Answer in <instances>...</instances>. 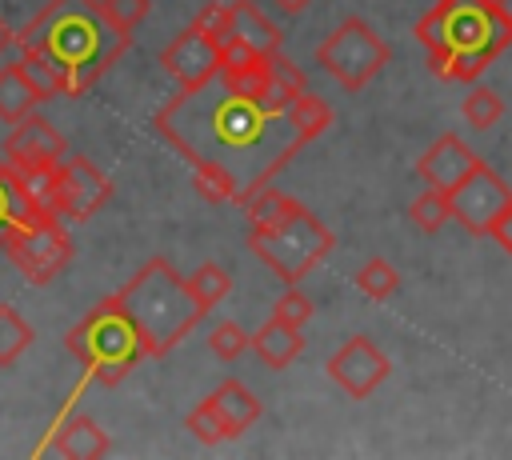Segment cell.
I'll return each mask as SVG.
<instances>
[{
	"mask_svg": "<svg viewBox=\"0 0 512 460\" xmlns=\"http://www.w3.org/2000/svg\"><path fill=\"white\" fill-rule=\"evenodd\" d=\"M228 4H232V36H240L256 52H280L284 48V32L252 0H228Z\"/></svg>",
	"mask_w": 512,
	"mask_h": 460,
	"instance_id": "cell-19",
	"label": "cell"
},
{
	"mask_svg": "<svg viewBox=\"0 0 512 460\" xmlns=\"http://www.w3.org/2000/svg\"><path fill=\"white\" fill-rule=\"evenodd\" d=\"M160 68L168 72V80L176 88H192L208 76L220 72V40H212L208 32H200L196 24H188L164 52H160Z\"/></svg>",
	"mask_w": 512,
	"mask_h": 460,
	"instance_id": "cell-14",
	"label": "cell"
},
{
	"mask_svg": "<svg viewBox=\"0 0 512 460\" xmlns=\"http://www.w3.org/2000/svg\"><path fill=\"white\" fill-rule=\"evenodd\" d=\"M188 284H192V296L200 300V308L204 312H212L216 304H224V296L232 292V276L220 268V264H200L192 276H188Z\"/></svg>",
	"mask_w": 512,
	"mask_h": 460,
	"instance_id": "cell-23",
	"label": "cell"
},
{
	"mask_svg": "<svg viewBox=\"0 0 512 460\" xmlns=\"http://www.w3.org/2000/svg\"><path fill=\"white\" fill-rule=\"evenodd\" d=\"M252 352L268 364V368H288L300 352H304V336H300V328L296 324H288V320H276V316H268L256 332H252Z\"/></svg>",
	"mask_w": 512,
	"mask_h": 460,
	"instance_id": "cell-17",
	"label": "cell"
},
{
	"mask_svg": "<svg viewBox=\"0 0 512 460\" xmlns=\"http://www.w3.org/2000/svg\"><path fill=\"white\" fill-rule=\"evenodd\" d=\"M52 448H56L60 456H68V460H96V456H108V452H112V440H108V432H104L92 416L72 412V416H64L60 428L52 432Z\"/></svg>",
	"mask_w": 512,
	"mask_h": 460,
	"instance_id": "cell-16",
	"label": "cell"
},
{
	"mask_svg": "<svg viewBox=\"0 0 512 460\" xmlns=\"http://www.w3.org/2000/svg\"><path fill=\"white\" fill-rule=\"evenodd\" d=\"M108 20L120 28V32H132L148 12H152V0H100Z\"/></svg>",
	"mask_w": 512,
	"mask_h": 460,
	"instance_id": "cell-30",
	"label": "cell"
},
{
	"mask_svg": "<svg viewBox=\"0 0 512 460\" xmlns=\"http://www.w3.org/2000/svg\"><path fill=\"white\" fill-rule=\"evenodd\" d=\"M152 128L192 164L204 200L240 208L304 148L292 108H268L236 92L220 72L176 88V96L156 108Z\"/></svg>",
	"mask_w": 512,
	"mask_h": 460,
	"instance_id": "cell-1",
	"label": "cell"
},
{
	"mask_svg": "<svg viewBox=\"0 0 512 460\" xmlns=\"http://www.w3.org/2000/svg\"><path fill=\"white\" fill-rule=\"evenodd\" d=\"M460 112H464V120H468L476 132H488V128L500 124V116H504V100H500L492 88H472V92L464 96Z\"/></svg>",
	"mask_w": 512,
	"mask_h": 460,
	"instance_id": "cell-25",
	"label": "cell"
},
{
	"mask_svg": "<svg viewBox=\"0 0 512 460\" xmlns=\"http://www.w3.org/2000/svg\"><path fill=\"white\" fill-rule=\"evenodd\" d=\"M408 220H412L420 232H440V228L452 220V192L424 188V192L408 204Z\"/></svg>",
	"mask_w": 512,
	"mask_h": 460,
	"instance_id": "cell-21",
	"label": "cell"
},
{
	"mask_svg": "<svg viewBox=\"0 0 512 460\" xmlns=\"http://www.w3.org/2000/svg\"><path fill=\"white\" fill-rule=\"evenodd\" d=\"M40 100V88L32 84L24 60H12V64H0V120L4 124H20L24 116L36 112Z\"/></svg>",
	"mask_w": 512,
	"mask_h": 460,
	"instance_id": "cell-18",
	"label": "cell"
},
{
	"mask_svg": "<svg viewBox=\"0 0 512 460\" xmlns=\"http://www.w3.org/2000/svg\"><path fill=\"white\" fill-rule=\"evenodd\" d=\"M508 200H512V188L488 164H480L452 192V220H460L468 236H492V224L500 220V212L508 208Z\"/></svg>",
	"mask_w": 512,
	"mask_h": 460,
	"instance_id": "cell-12",
	"label": "cell"
},
{
	"mask_svg": "<svg viewBox=\"0 0 512 460\" xmlns=\"http://www.w3.org/2000/svg\"><path fill=\"white\" fill-rule=\"evenodd\" d=\"M492 240L512 256V200H508V208L500 212V220L492 224Z\"/></svg>",
	"mask_w": 512,
	"mask_h": 460,
	"instance_id": "cell-31",
	"label": "cell"
},
{
	"mask_svg": "<svg viewBox=\"0 0 512 460\" xmlns=\"http://www.w3.org/2000/svg\"><path fill=\"white\" fill-rule=\"evenodd\" d=\"M328 376L336 380V388H344L352 400H368L392 372L388 356L380 352V344L372 336H348L332 356H328Z\"/></svg>",
	"mask_w": 512,
	"mask_h": 460,
	"instance_id": "cell-11",
	"label": "cell"
},
{
	"mask_svg": "<svg viewBox=\"0 0 512 460\" xmlns=\"http://www.w3.org/2000/svg\"><path fill=\"white\" fill-rule=\"evenodd\" d=\"M272 4H276L280 12H288V16H292V12H304L312 0H272Z\"/></svg>",
	"mask_w": 512,
	"mask_h": 460,
	"instance_id": "cell-32",
	"label": "cell"
},
{
	"mask_svg": "<svg viewBox=\"0 0 512 460\" xmlns=\"http://www.w3.org/2000/svg\"><path fill=\"white\" fill-rule=\"evenodd\" d=\"M484 160L456 136V132H440L416 160V176L424 180V188H440V192H456Z\"/></svg>",
	"mask_w": 512,
	"mask_h": 460,
	"instance_id": "cell-15",
	"label": "cell"
},
{
	"mask_svg": "<svg viewBox=\"0 0 512 460\" xmlns=\"http://www.w3.org/2000/svg\"><path fill=\"white\" fill-rule=\"evenodd\" d=\"M496 8H500V12L508 16V20H512V0H496Z\"/></svg>",
	"mask_w": 512,
	"mask_h": 460,
	"instance_id": "cell-34",
	"label": "cell"
},
{
	"mask_svg": "<svg viewBox=\"0 0 512 460\" xmlns=\"http://www.w3.org/2000/svg\"><path fill=\"white\" fill-rule=\"evenodd\" d=\"M108 200H112V180H108L88 156H64V160L56 164L52 208L60 212V220L84 224V220H92Z\"/></svg>",
	"mask_w": 512,
	"mask_h": 460,
	"instance_id": "cell-10",
	"label": "cell"
},
{
	"mask_svg": "<svg viewBox=\"0 0 512 460\" xmlns=\"http://www.w3.org/2000/svg\"><path fill=\"white\" fill-rule=\"evenodd\" d=\"M412 32L428 52V68L452 84H472L504 48H512V20L496 0H436Z\"/></svg>",
	"mask_w": 512,
	"mask_h": 460,
	"instance_id": "cell-3",
	"label": "cell"
},
{
	"mask_svg": "<svg viewBox=\"0 0 512 460\" xmlns=\"http://www.w3.org/2000/svg\"><path fill=\"white\" fill-rule=\"evenodd\" d=\"M32 340H36L32 324H28L12 304H0V368L16 364V360L32 348Z\"/></svg>",
	"mask_w": 512,
	"mask_h": 460,
	"instance_id": "cell-20",
	"label": "cell"
},
{
	"mask_svg": "<svg viewBox=\"0 0 512 460\" xmlns=\"http://www.w3.org/2000/svg\"><path fill=\"white\" fill-rule=\"evenodd\" d=\"M260 420V400L248 384L240 380H224L216 392H208L184 420V428L200 440V444H224L244 436L252 424Z\"/></svg>",
	"mask_w": 512,
	"mask_h": 460,
	"instance_id": "cell-9",
	"label": "cell"
},
{
	"mask_svg": "<svg viewBox=\"0 0 512 460\" xmlns=\"http://www.w3.org/2000/svg\"><path fill=\"white\" fill-rule=\"evenodd\" d=\"M112 300L132 320V328L144 344V356H152V360L168 356L208 316L200 308V300L192 296L188 276H176V268L164 256H152L148 264H140L136 276Z\"/></svg>",
	"mask_w": 512,
	"mask_h": 460,
	"instance_id": "cell-5",
	"label": "cell"
},
{
	"mask_svg": "<svg viewBox=\"0 0 512 460\" xmlns=\"http://www.w3.org/2000/svg\"><path fill=\"white\" fill-rule=\"evenodd\" d=\"M356 288L368 296V300H392L396 288H400V272L384 260V256H368L356 272Z\"/></svg>",
	"mask_w": 512,
	"mask_h": 460,
	"instance_id": "cell-22",
	"label": "cell"
},
{
	"mask_svg": "<svg viewBox=\"0 0 512 460\" xmlns=\"http://www.w3.org/2000/svg\"><path fill=\"white\" fill-rule=\"evenodd\" d=\"M252 228H248V248L260 264L272 268L284 284H300L336 244V236L292 196L276 188H260L244 204Z\"/></svg>",
	"mask_w": 512,
	"mask_h": 460,
	"instance_id": "cell-4",
	"label": "cell"
},
{
	"mask_svg": "<svg viewBox=\"0 0 512 460\" xmlns=\"http://www.w3.org/2000/svg\"><path fill=\"white\" fill-rule=\"evenodd\" d=\"M4 252L28 284H52L72 264L76 248H72L64 220L48 216V220H32V224H16L4 240Z\"/></svg>",
	"mask_w": 512,
	"mask_h": 460,
	"instance_id": "cell-8",
	"label": "cell"
},
{
	"mask_svg": "<svg viewBox=\"0 0 512 460\" xmlns=\"http://www.w3.org/2000/svg\"><path fill=\"white\" fill-rule=\"evenodd\" d=\"M200 32H208L212 40H228L232 36V4H204L200 12H196V20H192Z\"/></svg>",
	"mask_w": 512,
	"mask_h": 460,
	"instance_id": "cell-29",
	"label": "cell"
},
{
	"mask_svg": "<svg viewBox=\"0 0 512 460\" xmlns=\"http://www.w3.org/2000/svg\"><path fill=\"white\" fill-rule=\"evenodd\" d=\"M64 344L88 368V380H96L104 388L120 384L144 360V344L112 296H104L80 324H72Z\"/></svg>",
	"mask_w": 512,
	"mask_h": 460,
	"instance_id": "cell-6",
	"label": "cell"
},
{
	"mask_svg": "<svg viewBox=\"0 0 512 460\" xmlns=\"http://www.w3.org/2000/svg\"><path fill=\"white\" fill-rule=\"evenodd\" d=\"M208 348H212V356H220V360H240V356L252 348V336H248L236 320H220V324H212V332H208Z\"/></svg>",
	"mask_w": 512,
	"mask_h": 460,
	"instance_id": "cell-27",
	"label": "cell"
},
{
	"mask_svg": "<svg viewBox=\"0 0 512 460\" xmlns=\"http://www.w3.org/2000/svg\"><path fill=\"white\" fill-rule=\"evenodd\" d=\"M20 212H24V192L12 180V164L0 160V252H4L8 232L20 224Z\"/></svg>",
	"mask_w": 512,
	"mask_h": 460,
	"instance_id": "cell-26",
	"label": "cell"
},
{
	"mask_svg": "<svg viewBox=\"0 0 512 460\" xmlns=\"http://www.w3.org/2000/svg\"><path fill=\"white\" fill-rule=\"evenodd\" d=\"M312 312H316V308H312V300H308L296 284H288V288H284V296L272 304V316H276V320H288V324H296V328H304V324L312 320Z\"/></svg>",
	"mask_w": 512,
	"mask_h": 460,
	"instance_id": "cell-28",
	"label": "cell"
},
{
	"mask_svg": "<svg viewBox=\"0 0 512 460\" xmlns=\"http://www.w3.org/2000/svg\"><path fill=\"white\" fill-rule=\"evenodd\" d=\"M16 48L56 76L60 96H80L132 48V32H120L100 0H48L16 32Z\"/></svg>",
	"mask_w": 512,
	"mask_h": 460,
	"instance_id": "cell-2",
	"label": "cell"
},
{
	"mask_svg": "<svg viewBox=\"0 0 512 460\" xmlns=\"http://www.w3.org/2000/svg\"><path fill=\"white\" fill-rule=\"evenodd\" d=\"M292 124H296V132H300L304 144L316 140V136L328 132V124H332V108H328V100H320L316 92H304V96L292 104Z\"/></svg>",
	"mask_w": 512,
	"mask_h": 460,
	"instance_id": "cell-24",
	"label": "cell"
},
{
	"mask_svg": "<svg viewBox=\"0 0 512 460\" xmlns=\"http://www.w3.org/2000/svg\"><path fill=\"white\" fill-rule=\"evenodd\" d=\"M68 156V140L44 120V116H24L20 124H12V132L4 136V160L16 172H40V168H56Z\"/></svg>",
	"mask_w": 512,
	"mask_h": 460,
	"instance_id": "cell-13",
	"label": "cell"
},
{
	"mask_svg": "<svg viewBox=\"0 0 512 460\" xmlns=\"http://www.w3.org/2000/svg\"><path fill=\"white\" fill-rule=\"evenodd\" d=\"M316 64L344 88L360 92L376 72L388 64V44L376 28H368L360 16H344L320 44H316Z\"/></svg>",
	"mask_w": 512,
	"mask_h": 460,
	"instance_id": "cell-7",
	"label": "cell"
},
{
	"mask_svg": "<svg viewBox=\"0 0 512 460\" xmlns=\"http://www.w3.org/2000/svg\"><path fill=\"white\" fill-rule=\"evenodd\" d=\"M12 44H16V32H12V28H8L4 20H0V52H8Z\"/></svg>",
	"mask_w": 512,
	"mask_h": 460,
	"instance_id": "cell-33",
	"label": "cell"
}]
</instances>
